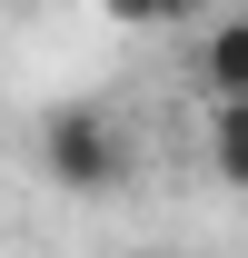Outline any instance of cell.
<instances>
[{"instance_id": "cell-2", "label": "cell", "mask_w": 248, "mask_h": 258, "mask_svg": "<svg viewBox=\"0 0 248 258\" xmlns=\"http://www.w3.org/2000/svg\"><path fill=\"white\" fill-rule=\"evenodd\" d=\"M199 80H209L218 99H248V20H218V30L199 40Z\"/></svg>"}, {"instance_id": "cell-5", "label": "cell", "mask_w": 248, "mask_h": 258, "mask_svg": "<svg viewBox=\"0 0 248 258\" xmlns=\"http://www.w3.org/2000/svg\"><path fill=\"white\" fill-rule=\"evenodd\" d=\"M199 10H218V0H159V30L169 20H199Z\"/></svg>"}, {"instance_id": "cell-1", "label": "cell", "mask_w": 248, "mask_h": 258, "mask_svg": "<svg viewBox=\"0 0 248 258\" xmlns=\"http://www.w3.org/2000/svg\"><path fill=\"white\" fill-rule=\"evenodd\" d=\"M40 169H50L70 199H109V189H129V139H119V119H99V109H50V119H40Z\"/></svg>"}, {"instance_id": "cell-3", "label": "cell", "mask_w": 248, "mask_h": 258, "mask_svg": "<svg viewBox=\"0 0 248 258\" xmlns=\"http://www.w3.org/2000/svg\"><path fill=\"white\" fill-rule=\"evenodd\" d=\"M209 159L228 189H248V99H218V119H209Z\"/></svg>"}, {"instance_id": "cell-4", "label": "cell", "mask_w": 248, "mask_h": 258, "mask_svg": "<svg viewBox=\"0 0 248 258\" xmlns=\"http://www.w3.org/2000/svg\"><path fill=\"white\" fill-rule=\"evenodd\" d=\"M99 10H109L119 30H159V0H99Z\"/></svg>"}]
</instances>
